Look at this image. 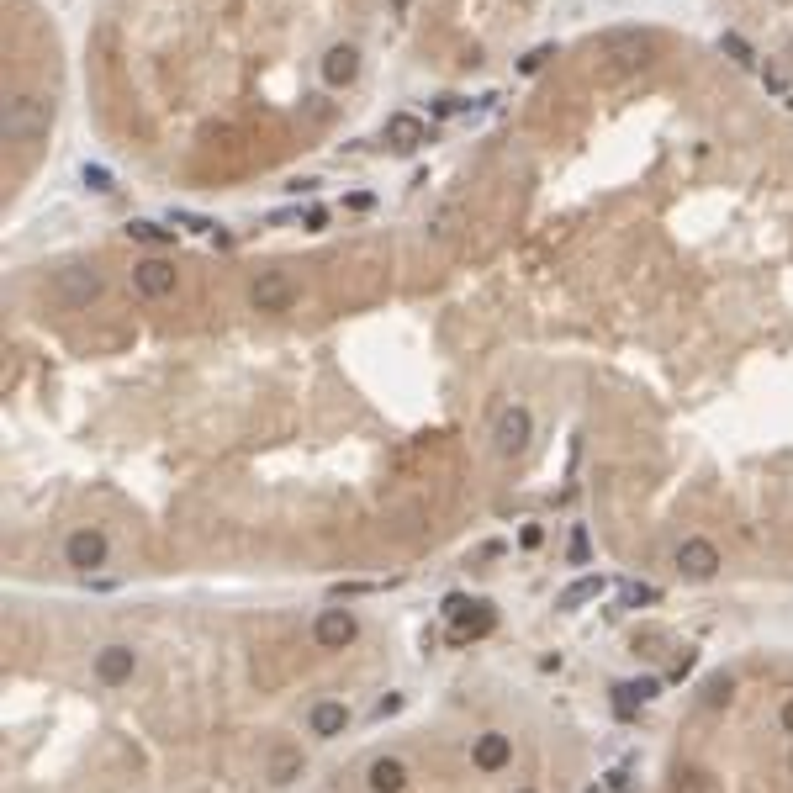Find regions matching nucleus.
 <instances>
[{
  "mask_svg": "<svg viewBox=\"0 0 793 793\" xmlns=\"http://www.w3.org/2000/svg\"><path fill=\"white\" fill-rule=\"evenodd\" d=\"M48 122H53V106L43 96H6V112H0V127H6V143H38L48 138Z\"/></svg>",
  "mask_w": 793,
  "mask_h": 793,
  "instance_id": "1",
  "label": "nucleus"
},
{
  "mask_svg": "<svg viewBox=\"0 0 793 793\" xmlns=\"http://www.w3.org/2000/svg\"><path fill=\"white\" fill-rule=\"evenodd\" d=\"M598 48H603V59H614V69H640L656 53V32L614 27V32H603V38H598Z\"/></svg>",
  "mask_w": 793,
  "mask_h": 793,
  "instance_id": "2",
  "label": "nucleus"
},
{
  "mask_svg": "<svg viewBox=\"0 0 793 793\" xmlns=\"http://www.w3.org/2000/svg\"><path fill=\"white\" fill-rule=\"evenodd\" d=\"M90 677H96V688H127L138 677V651L127 640L101 645V651H90Z\"/></svg>",
  "mask_w": 793,
  "mask_h": 793,
  "instance_id": "3",
  "label": "nucleus"
},
{
  "mask_svg": "<svg viewBox=\"0 0 793 793\" xmlns=\"http://www.w3.org/2000/svg\"><path fill=\"white\" fill-rule=\"evenodd\" d=\"M672 566H677V577H682V582H709V577H719L725 556H719V545H714V540H704V534H688V540L677 545Z\"/></svg>",
  "mask_w": 793,
  "mask_h": 793,
  "instance_id": "4",
  "label": "nucleus"
},
{
  "mask_svg": "<svg viewBox=\"0 0 793 793\" xmlns=\"http://www.w3.org/2000/svg\"><path fill=\"white\" fill-rule=\"evenodd\" d=\"M106 556H112V540H106L101 529L80 524V529L64 534V566H75V571H101Z\"/></svg>",
  "mask_w": 793,
  "mask_h": 793,
  "instance_id": "5",
  "label": "nucleus"
},
{
  "mask_svg": "<svg viewBox=\"0 0 793 793\" xmlns=\"http://www.w3.org/2000/svg\"><path fill=\"white\" fill-rule=\"evenodd\" d=\"M355 640H360V619L349 614V608H323V614L312 619V645H318V651H349Z\"/></svg>",
  "mask_w": 793,
  "mask_h": 793,
  "instance_id": "6",
  "label": "nucleus"
},
{
  "mask_svg": "<svg viewBox=\"0 0 793 793\" xmlns=\"http://www.w3.org/2000/svg\"><path fill=\"white\" fill-rule=\"evenodd\" d=\"M471 767L482 772V778H497L503 767H513V735H503V730L471 735Z\"/></svg>",
  "mask_w": 793,
  "mask_h": 793,
  "instance_id": "7",
  "label": "nucleus"
},
{
  "mask_svg": "<svg viewBox=\"0 0 793 793\" xmlns=\"http://www.w3.org/2000/svg\"><path fill=\"white\" fill-rule=\"evenodd\" d=\"M529 434H534V413L524 408V402H513V408L497 413L492 445H497V455H519V450L529 445Z\"/></svg>",
  "mask_w": 793,
  "mask_h": 793,
  "instance_id": "8",
  "label": "nucleus"
},
{
  "mask_svg": "<svg viewBox=\"0 0 793 793\" xmlns=\"http://www.w3.org/2000/svg\"><path fill=\"white\" fill-rule=\"evenodd\" d=\"M249 302H254V312H291L297 307V281L286 270H265L249 291Z\"/></svg>",
  "mask_w": 793,
  "mask_h": 793,
  "instance_id": "9",
  "label": "nucleus"
},
{
  "mask_svg": "<svg viewBox=\"0 0 793 793\" xmlns=\"http://www.w3.org/2000/svg\"><path fill=\"white\" fill-rule=\"evenodd\" d=\"M53 291L69 302V307H90L101 297V270H90V265H64L59 275H53Z\"/></svg>",
  "mask_w": 793,
  "mask_h": 793,
  "instance_id": "10",
  "label": "nucleus"
},
{
  "mask_svg": "<svg viewBox=\"0 0 793 793\" xmlns=\"http://www.w3.org/2000/svg\"><path fill=\"white\" fill-rule=\"evenodd\" d=\"M133 286H138V297H149V302L170 297V291H175V265L159 260V254H149V260L133 265Z\"/></svg>",
  "mask_w": 793,
  "mask_h": 793,
  "instance_id": "11",
  "label": "nucleus"
},
{
  "mask_svg": "<svg viewBox=\"0 0 793 793\" xmlns=\"http://www.w3.org/2000/svg\"><path fill=\"white\" fill-rule=\"evenodd\" d=\"M349 730V704L344 698H318V704L307 709V735H318V741H334V735Z\"/></svg>",
  "mask_w": 793,
  "mask_h": 793,
  "instance_id": "12",
  "label": "nucleus"
},
{
  "mask_svg": "<svg viewBox=\"0 0 793 793\" xmlns=\"http://www.w3.org/2000/svg\"><path fill=\"white\" fill-rule=\"evenodd\" d=\"M302 772H307V756H302V746H291V741L270 746V756H265V783H270V788H286V783H297Z\"/></svg>",
  "mask_w": 793,
  "mask_h": 793,
  "instance_id": "13",
  "label": "nucleus"
},
{
  "mask_svg": "<svg viewBox=\"0 0 793 793\" xmlns=\"http://www.w3.org/2000/svg\"><path fill=\"white\" fill-rule=\"evenodd\" d=\"M408 762H402V756H371V762H365V788L371 793H402L408 788Z\"/></svg>",
  "mask_w": 793,
  "mask_h": 793,
  "instance_id": "14",
  "label": "nucleus"
},
{
  "mask_svg": "<svg viewBox=\"0 0 793 793\" xmlns=\"http://www.w3.org/2000/svg\"><path fill=\"white\" fill-rule=\"evenodd\" d=\"M386 143H392L397 154H413V149L429 143V122L413 117V112H392V117H386Z\"/></svg>",
  "mask_w": 793,
  "mask_h": 793,
  "instance_id": "15",
  "label": "nucleus"
},
{
  "mask_svg": "<svg viewBox=\"0 0 793 793\" xmlns=\"http://www.w3.org/2000/svg\"><path fill=\"white\" fill-rule=\"evenodd\" d=\"M318 69H323V85H334V90H339V85H355V75H360V48H355V43H334V48L323 53Z\"/></svg>",
  "mask_w": 793,
  "mask_h": 793,
  "instance_id": "16",
  "label": "nucleus"
},
{
  "mask_svg": "<svg viewBox=\"0 0 793 793\" xmlns=\"http://www.w3.org/2000/svg\"><path fill=\"white\" fill-rule=\"evenodd\" d=\"M603 587H608V577H577V582H571L566 593H561V608H582V603H593V598L603 593Z\"/></svg>",
  "mask_w": 793,
  "mask_h": 793,
  "instance_id": "17",
  "label": "nucleus"
},
{
  "mask_svg": "<svg viewBox=\"0 0 793 793\" xmlns=\"http://www.w3.org/2000/svg\"><path fill=\"white\" fill-rule=\"evenodd\" d=\"M730 693H735V677H730V672H714V677L704 682V709H725Z\"/></svg>",
  "mask_w": 793,
  "mask_h": 793,
  "instance_id": "18",
  "label": "nucleus"
},
{
  "mask_svg": "<svg viewBox=\"0 0 793 793\" xmlns=\"http://www.w3.org/2000/svg\"><path fill=\"white\" fill-rule=\"evenodd\" d=\"M667 793H714V778L698 772V767H688V772H677V778L667 783Z\"/></svg>",
  "mask_w": 793,
  "mask_h": 793,
  "instance_id": "19",
  "label": "nucleus"
},
{
  "mask_svg": "<svg viewBox=\"0 0 793 793\" xmlns=\"http://www.w3.org/2000/svg\"><path fill=\"white\" fill-rule=\"evenodd\" d=\"M719 48H725L730 59L741 64V69H756V53L746 48V38H741V32H725V38H719Z\"/></svg>",
  "mask_w": 793,
  "mask_h": 793,
  "instance_id": "20",
  "label": "nucleus"
},
{
  "mask_svg": "<svg viewBox=\"0 0 793 793\" xmlns=\"http://www.w3.org/2000/svg\"><path fill=\"white\" fill-rule=\"evenodd\" d=\"M127 233H133L138 244H154V249H159V244H175V228H159V223H133Z\"/></svg>",
  "mask_w": 793,
  "mask_h": 793,
  "instance_id": "21",
  "label": "nucleus"
},
{
  "mask_svg": "<svg viewBox=\"0 0 793 793\" xmlns=\"http://www.w3.org/2000/svg\"><path fill=\"white\" fill-rule=\"evenodd\" d=\"M624 608H640V603H656V587L651 582H624Z\"/></svg>",
  "mask_w": 793,
  "mask_h": 793,
  "instance_id": "22",
  "label": "nucleus"
},
{
  "mask_svg": "<svg viewBox=\"0 0 793 793\" xmlns=\"http://www.w3.org/2000/svg\"><path fill=\"white\" fill-rule=\"evenodd\" d=\"M80 180H85L90 191H112V170H101V164H85Z\"/></svg>",
  "mask_w": 793,
  "mask_h": 793,
  "instance_id": "23",
  "label": "nucleus"
},
{
  "mask_svg": "<svg viewBox=\"0 0 793 793\" xmlns=\"http://www.w3.org/2000/svg\"><path fill=\"white\" fill-rule=\"evenodd\" d=\"M550 53H556V48H534V53H524V59H519V69H524V75H540Z\"/></svg>",
  "mask_w": 793,
  "mask_h": 793,
  "instance_id": "24",
  "label": "nucleus"
},
{
  "mask_svg": "<svg viewBox=\"0 0 793 793\" xmlns=\"http://www.w3.org/2000/svg\"><path fill=\"white\" fill-rule=\"evenodd\" d=\"M170 223H186L191 233H217V223H207V217H191V212H175ZM217 238H223V233H217Z\"/></svg>",
  "mask_w": 793,
  "mask_h": 793,
  "instance_id": "25",
  "label": "nucleus"
},
{
  "mask_svg": "<svg viewBox=\"0 0 793 793\" xmlns=\"http://www.w3.org/2000/svg\"><path fill=\"white\" fill-rule=\"evenodd\" d=\"M778 725H783V735H793V698H783V709H778Z\"/></svg>",
  "mask_w": 793,
  "mask_h": 793,
  "instance_id": "26",
  "label": "nucleus"
},
{
  "mask_svg": "<svg viewBox=\"0 0 793 793\" xmlns=\"http://www.w3.org/2000/svg\"><path fill=\"white\" fill-rule=\"evenodd\" d=\"M783 64H788V75H793V43L783 48Z\"/></svg>",
  "mask_w": 793,
  "mask_h": 793,
  "instance_id": "27",
  "label": "nucleus"
},
{
  "mask_svg": "<svg viewBox=\"0 0 793 793\" xmlns=\"http://www.w3.org/2000/svg\"><path fill=\"white\" fill-rule=\"evenodd\" d=\"M788 778H793V751H788Z\"/></svg>",
  "mask_w": 793,
  "mask_h": 793,
  "instance_id": "28",
  "label": "nucleus"
},
{
  "mask_svg": "<svg viewBox=\"0 0 793 793\" xmlns=\"http://www.w3.org/2000/svg\"><path fill=\"white\" fill-rule=\"evenodd\" d=\"M513 793H534V788H513Z\"/></svg>",
  "mask_w": 793,
  "mask_h": 793,
  "instance_id": "29",
  "label": "nucleus"
},
{
  "mask_svg": "<svg viewBox=\"0 0 793 793\" xmlns=\"http://www.w3.org/2000/svg\"><path fill=\"white\" fill-rule=\"evenodd\" d=\"M587 793H603V788H587Z\"/></svg>",
  "mask_w": 793,
  "mask_h": 793,
  "instance_id": "30",
  "label": "nucleus"
},
{
  "mask_svg": "<svg viewBox=\"0 0 793 793\" xmlns=\"http://www.w3.org/2000/svg\"><path fill=\"white\" fill-rule=\"evenodd\" d=\"M524 6H529V0H524Z\"/></svg>",
  "mask_w": 793,
  "mask_h": 793,
  "instance_id": "31",
  "label": "nucleus"
}]
</instances>
